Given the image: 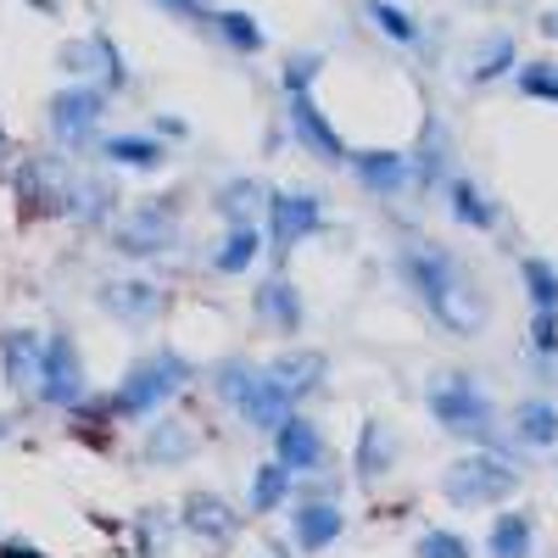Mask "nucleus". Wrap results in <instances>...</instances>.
Instances as JSON below:
<instances>
[{
	"label": "nucleus",
	"instance_id": "obj_1",
	"mask_svg": "<svg viewBox=\"0 0 558 558\" xmlns=\"http://www.w3.org/2000/svg\"><path fill=\"white\" fill-rule=\"evenodd\" d=\"M397 274H402V286L425 302L436 330H447V336H481L486 330V291L475 286V274L441 241L408 235L397 246Z\"/></svg>",
	"mask_w": 558,
	"mask_h": 558
},
{
	"label": "nucleus",
	"instance_id": "obj_2",
	"mask_svg": "<svg viewBox=\"0 0 558 558\" xmlns=\"http://www.w3.org/2000/svg\"><path fill=\"white\" fill-rule=\"evenodd\" d=\"M196 380V363L191 357H179V352H151V357H140L123 386L112 397H84L73 418H89V425H107V418H151L162 413L184 386Z\"/></svg>",
	"mask_w": 558,
	"mask_h": 558
},
{
	"label": "nucleus",
	"instance_id": "obj_3",
	"mask_svg": "<svg viewBox=\"0 0 558 558\" xmlns=\"http://www.w3.org/2000/svg\"><path fill=\"white\" fill-rule=\"evenodd\" d=\"M213 386H218V402L229 413L246 418L252 430H268V436L296 413V391L279 380L268 363H252V357H223L213 368Z\"/></svg>",
	"mask_w": 558,
	"mask_h": 558
},
{
	"label": "nucleus",
	"instance_id": "obj_4",
	"mask_svg": "<svg viewBox=\"0 0 558 558\" xmlns=\"http://www.w3.org/2000/svg\"><path fill=\"white\" fill-rule=\"evenodd\" d=\"M324 73V57L318 51H296V57H286V118H291V140L313 157V162H324V168H336V162H347V140L336 134V123L318 112V101H313V78Z\"/></svg>",
	"mask_w": 558,
	"mask_h": 558
},
{
	"label": "nucleus",
	"instance_id": "obj_5",
	"mask_svg": "<svg viewBox=\"0 0 558 558\" xmlns=\"http://www.w3.org/2000/svg\"><path fill=\"white\" fill-rule=\"evenodd\" d=\"M425 408H430V418L452 441H470V447H492L497 441V408H492L486 386L470 375V368H452V375L430 380Z\"/></svg>",
	"mask_w": 558,
	"mask_h": 558
},
{
	"label": "nucleus",
	"instance_id": "obj_6",
	"mask_svg": "<svg viewBox=\"0 0 558 558\" xmlns=\"http://www.w3.org/2000/svg\"><path fill=\"white\" fill-rule=\"evenodd\" d=\"M520 486V463L502 458L497 447H481V452H463L441 470V497L452 508H492L502 497H514Z\"/></svg>",
	"mask_w": 558,
	"mask_h": 558
},
{
	"label": "nucleus",
	"instance_id": "obj_7",
	"mask_svg": "<svg viewBox=\"0 0 558 558\" xmlns=\"http://www.w3.org/2000/svg\"><path fill=\"white\" fill-rule=\"evenodd\" d=\"M184 246V229H179V196L162 202H134L123 218H112V252L134 257V263H157L173 257Z\"/></svg>",
	"mask_w": 558,
	"mask_h": 558
},
{
	"label": "nucleus",
	"instance_id": "obj_8",
	"mask_svg": "<svg viewBox=\"0 0 558 558\" xmlns=\"http://www.w3.org/2000/svg\"><path fill=\"white\" fill-rule=\"evenodd\" d=\"M107 89L96 78H78L68 89H57L51 107H45V123H51V140L62 151H101V118H107Z\"/></svg>",
	"mask_w": 558,
	"mask_h": 558
},
{
	"label": "nucleus",
	"instance_id": "obj_9",
	"mask_svg": "<svg viewBox=\"0 0 558 558\" xmlns=\"http://www.w3.org/2000/svg\"><path fill=\"white\" fill-rule=\"evenodd\" d=\"M263 235L274 263H286L302 241L324 235V202L313 191H274L268 196V218H263Z\"/></svg>",
	"mask_w": 558,
	"mask_h": 558
},
{
	"label": "nucleus",
	"instance_id": "obj_10",
	"mask_svg": "<svg viewBox=\"0 0 558 558\" xmlns=\"http://www.w3.org/2000/svg\"><path fill=\"white\" fill-rule=\"evenodd\" d=\"M45 408L57 413H78V402L89 397L84 386V357L73 347L68 330H51V341H45V363H39V391H34Z\"/></svg>",
	"mask_w": 558,
	"mask_h": 558
},
{
	"label": "nucleus",
	"instance_id": "obj_11",
	"mask_svg": "<svg viewBox=\"0 0 558 558\" xmlns=\"http://www.w3.org/2000/svg\"><path fill=\"white\" fill-rule=\"evenodd\" d=\"M347 168L357 173V184L380 202H397L413 191V157L408 151H386V146H357L347 151Z\"/></svg>",
	"mask_w": 558,
	"mask_h": 558
},
{
	"label": "nucleus",
	"instance_id": "obj_12",
	"mask_svg": "<svg viewBox=\"0 0 558 558\" xmlns=\"http://www.w3.org/2000/svg\"><path fill=\"white\" fill-rule=\"evenodd\" d=\"M274 458L302 481V475H324L330 470V447H324V430L313 425L307 413H291L286 425L274 430Z\"/></svg>",
	"mask_w": 558,
	"mask_h": 558
},
{
	"label": "nucleus",
	"instance_id": "obj_13",
	"mask_svg": "<svg viewBox=\"0 0 558 558\" xmlns=\"http://www.w3.org/2000/svg\"><path fill=\"white\" fill-rule=\"evenodd\" d=\"M45 330L34 324H7L0 330V375L12 391H39V363H45Z\"/></svg>",
	"mask_w": 558,
	"mask_h": 558
},
{
	"label": "nucleus",
	"instance_id": "obj_14",
	"mask_svg": "<svg viewBox=\"0 0 558 558\" xmlns=\"http://www.w3.org/2000/svg\"><path fill=\"white\" fill-rule=\"evenodd\" d=\"M347 531V514H341V502L336 497H302L291 502V536H296V553H324V547H336Z\"/></svg>",
	"mask_w": 558,
	"mask_h": 558
},
{
	"label": "nucleus",
	"instance_id": "obj_15",
	"mask_svg": "<svg viewBox=\"0 0 558 558\" xmlns=\"http://www.w3.org/2000/svg\"><path fill=\"white\" fill-rule=\"evenodd\" d=\"M96 302H101L118 324H129V330H140V324H151V318L162 313V291L151 286V279H129V274L101 279V286H96Z\"/></svg>",
	"mask_w": 558,
	"mask_h": 558
},
{
	"label": "nucleus",
	"instance_id": "obj_16",
	"mask_svg": "<svg viewBox=\"0 0 558 558\" xmlns=\"http://www.w3.org/2000/svg\"><path fill=\"white\" fill-rule=\"evenodd\" d=\"M179 525H184V536H202L213 547H229V542H235V531H241V514L218 492H191V497H184V508H179Z\"/></svg>",
	"mask_w": 558,
	"mask_h": 558
},
{
	"label": "nucleus",
	"instance_id": "obj_17",
	"mask_svg": "<svg viewBox=\"0 0 558 558\" xmlns=\"http://www.w3.org/2000/svg\"><path fill=\"white\" fill-rule=\"evenodd\" d=\"M413 191H441V184L452 179V146H447V134H441V118L425 112V123H418V140H413Z\"/></svg>",
	"mask_w": 558,
	"mask_h": 558
},
{
	"label": "nucleus",
	"instance_id": "obj_18",
	"mask_svg": "<svg viewBox=\"0 0 558 558\" xmlns=\"http://www.w3.org/2000/svg\"><path fill=\"white\" fill-rule=\"evenodd\" d=\"M252 307H257V318L268 324V330H279V336H296L302 324H307L302 291L291 286V274H268L263 286H257V296H252Z\"/></svg>",
	"mask_w": 558,
	"mask_h": 558
},
{
	"label": "nucleus",
	"instance_id": "obj_19",
	"mask_svg": "<svg viewBox=\"0 0 558 558\" xmlns=\"http://www.w3.org/2000/svg\"><path fill=\"white\" fill-rule=\"evenodd\" d=\"M391 463H397V452H391V430L380 425V418H363L357 452H352V475H357L363 486H380V481L391 475Z\"/></svg>",
	"mask_w": 558,
	"mask_h": 558
},
{
	"label": "nucleus",
	"instance_id": "obj_20",
	"mask_svg": "<svg viewBox=\"0 0 558 558\" xmlns=\"http://www.w3.org/2000/svg\"><path fill=\"white\" fill-rule=\"evenodd\" d=\"M196 458V436L184 418H168L157 413V425L146 430V463H157V470H179V463Z\"/></svg>",
	"mask_w": 558,
	"mask_h": 558
},
{
	"label": "nucleus",
	"instance_id": "obj_21",
	"mask_svg": "<svg viewBox=\"0 0 558 558\" xmlns=\"http://www.w3.org/2000/svg\"><path fill=\"white\" fill-rule=\"evenodd\" d=\"M257 252H263V223H223V241L213 252V274L235 279V274H246L257 263Z\"/></svg>",
	"mask_w": 558,
	"mask_h": 558
},
{
	"label": "nucleus",
	"instance_id": "obj_22",
	"mask_svg": "<svg viewBox=\"0 0 558 558\" xmlns=\"http://www.w3.org/2000/svg\"><path fill=\"white\" fill-rule=\"evenodd\" d=\"M268 196H274V191H263L257 179H223L218 196H213V207H218L223 223H263V218H268Z\"/></svg>",
	"mask_w": 558,
	"mask_h": 558
},
{
	"label": "nucleus",
	"instance_id": "obj_23",
	"mask_svg": "<svg viewBox=\"0 0 558 558\" xmlns=\"http://www.w3.org/2000/svg\"><path fill=\"white\" fill-rule=\"evenodd\" d=\"M101 157L118 168H140V173H157L168 157V140L157 134H101Z\"/></svg>",
	"mask_w": 558,
	"mask_h": 558
},
{
	"label": "nucleus",
	"instance_id": "obj_24",
	"mask_svg": "<svg viewBox=\"0 0 558 558\" xmlns=\"http://www.w3.org/2000/svg\"><path fill=\"white\" fill-rule=\"evenodd\" d=\"M447 207H452L458 223H470V229H497V202L481 191V179H470V173L447 179Z\"/></svg>",
	"mask_w": 558,
	"mask_h": 558
},
{
	"label": "nucleus",
	"instance_id": "obj_25",
	"mask_svg": "<svg viewBox=\"0 0 558 558\" xmlns=\"http://www.w3.org/2000/svg\"><path fill=\"white\" fill-rule=\"evenodd\" d=\"M486 553H492V558H531V553H536V525H531V514H520V508H502V514L492 520V531H486Z\"/></svg>",
	"mask_w": 558,
	"mask_h": 558
},
{
	"label": "nucleus",
	"instance_id": "obj_26",
	"mask_svg": "<svg viewBox=\"0 0 558 558\" xmlns=\"http://www.w3.org/2000/svg\"><path fill=\"white\" fill-rule=\"evenodd\" d=\"M291 492H296V475H291L279 458H268L263 470H257V481H252L246 508H252V514H274V508H286V502H291Z\"/></svg>",
	"mask_w": 558,
	"mask_h": 558
},
{
	"label": "nucleus",
	"instance_id": "obj_27",
	"mask_svg": "<svg viewBox=\"0 0 558 558\" xmlns=\"http://www.w3.org/2000/svg\"><path fill=\"white\" fill-rule=\"evenodd\" d=\"M514 436L525 447H558V408L547 397H531L514 408Z\"/></svg>",
	"mask_w": 558,
	"mask_h": 558
},
{
	"label": "nucleus",
	"instance_id": "obj_28",
	"mask_svg": "<svg viewBox=\"0 0 558 558\" xmlns=\"http://www.w3.org/2000/svg\"><path fill=\"white\" fill-rule=\"evenodd\" d=\"M268 368H274V375L296 391V402H302V397H313V391L324 386V375H330V368H324V352H286V357H274Z\"/></svg>",
	"mask_w": 558,
	"mask_h": 558
},
{
	"label": "nucleus",
	"instance_id": "obj_29",
	"mask_svg": "<svg viewBox=\"0 0 558 558\" xmlns=\"http://www.w3.org/2000/svg\"><path fill=\"white\" fill-rule=\"evenodd\" d=\"M213 28H218V39L229 45V51H241V57H257L263 45H268L263 23H257L252 12H235V7H223V12H213Z\"/></svg>",
	"mask_w": 558,
	"mask_h": 558
},
{
	"label": "nucleus",
	"instance_id": "obj_30",
	"mask_svg": "<svg viewBox=\"0 0 558 558\" xmlns=\"http://www.w3.org/2000/svg\"><path fill=\"white\" fill-rule=\"evenodd\" d=\"M363 12H368V23H375L391 45H418V39H425V28H418L397 0H363Z\"/></svg>",
	"mask_w": 558,
	"mask_h": 558
},
{
	"label": "nucleus",
	"instance_id": "obj_31",
	"mask_svg": "<svg viewBox=\"0 0 558 558\" xmlns=\"http://www.w3.org/2000/svg\"><path fill=\"white\" fill-rule=\"evenodd\" d=\"M520 279H525V296L536 313H558V268L542 263V257H525L520 263Z\"/></svg>",
	"mask_w": 558,
	"mask_h": 558
},
{
	"label": "nucleus",
	"instance_id": "obj_32",
	"mask_svg": "<svg viewBox=\"0 0 558 558\" xmlns=\"http://www.w3.org/2000/svg\"><path fill=\"white\" fill-rule=\"evenodd\" d=\"M168 531H173V514H168V508H146V514L134 520L140 558H168Z\"/></svg>",
	"mask_w": 558,
	"mask_h": 558
},
{
	"label": "nucleus",
	"instance_id": "obj_33",
	"mask_svg": "<svg viewBox=\"0 0 558 558\" xmlns=\"http://www.w3.org/2000/svg\"><path fill=\"white\" fill-rule=\"evenodd\" d=\"M514 89L531 96V101H553L558 107V62H525L514 73Z\"/></svg>",
	"mask_w": 558,
	"mask_h": 558
},
{
	"label": "nucleus",
	"instance_id": "obj_34",
	"mask_svg": "<svg viewBox=\"0 0 558 558\" xmlns=\"http://www.w3.org/2000/svg\"><path fill=\"white\" fill-rule=\"evenodd\" d=\"M96 39V57H101V73H96V84L107 89V96H123L129 89V68H123V51L112 45V34H89Z\"/></svg>",
	"mask_w": 558,
	"mask_h": 558
},
{
	"label": "nucleus",
	"instance_id": "obj_35",
	"mask_svg": "<svg viewBox=\"0 0 558 558\" xmlns=\"http://www.w3.org/2000/svg\"><path fill=\"white\" fill-rule=\"evenodd\" d=\"M413 558H475V547L463 542L458 531H441V525H430V531H418V542H413Z\"/></svg>",
	"mask_w": 558,
	"mask_h": 558
},
{
	"label": "nucleus",
	"instance_id": "obj_36",
	"mask_svg": "<svg viewBox=\"0 0 558 558\" xmlns=\"http://www.w3.org/2000/svg\"><path fill=\"white\" fill-rule=\"evenodd\" d=\"M502 73H514V39L492 34V39H486V57L470 68V78H475V84H492V78H502Z\"/></svg>",
	"mask_w": 558,
	"mask_h": 558
},
{
	"label": "nucleus",
	"instance_id": "obj_37",
	"mask_svg": "<svg viewBox=\"0 0 558 558\" xmlns=\"http://www.w3.org/2000/svg\"><path fill=\"white\" fill-rule=\"evenodd\" d=\"M162 12H173V17H184V23H213V7L207 0H157Z\"/></svg>",
	"mask_w": 558,
	"mask_h": 558
},
{
	"label": "nucleus",
	"instance_id": "obj_38",
	"mask_svg": "<svg viewBox=\"0 0 558 558\" xmlns=\"http://www.w3.org/2000/svg\"><path fill=\"white\" fill-rule=\"evenodd\" d=\"M151 134H162L168 146H184V140H191V129H184V118H173V112H162V118L151 123Z\"/></svg>",
	"mask_w": 558,
	"mask_h": 558
},
{
	"label": "nucleus",
	"instance_id": "obj_39",
	"mask_svg": "<svg viewBox=\"0 0 558 558\" xmlns=\"http://www.w3.org/2000/svg\"><path fill=\"white\" fill-rule=\"evenodd\" d=\"M0 558H45V553L28 547V542H0Z\"/></svg>",
	"mask_w": 558,
	"mask_h": 558
},
{
	"label": "nucleus",
	"instance_id": "obj_40",
	"mask_svg": "<svg viewBox=\"0 0 558 558\" xmlns=\"http://www.w3.org/2000/svg\"><path fill=\"white\" fill-rule=\"evenodd\" d=\"M542 34H547V39H558V7H553V12H542Z\"/></svg>",
	"mask_w": 558,
	"mask_h": 558
},
{
	"label": "nucleus",
	"instance_id": "obj_41",
	"mask_svg": "<svg viewBox=\"0 0 558 558\" xmlns=\"http://www.w3.org/2000/svg\"><path fill=\"white\" fill-rule=\"evenodd\" d=\"M12 436V413H0V441H7Z\"/></svg>",
	"mask_w": 558,
	"mask_h": 558
},
{
	"label": "nucleus",
	"instance_id": "obj_42",
	"mask_svg": "<svg viewBox=\"0 0 558 558\" xmlns=\"http://www.w3.org/2000/svg\"><path fill=\"white\" fill-rule=\"evenodd\" d=\"M0 157H12V140H7V129H0Z\"/></svg>",
	"mask_w": 558,
	"mask_h": 558
}]
</instances>
